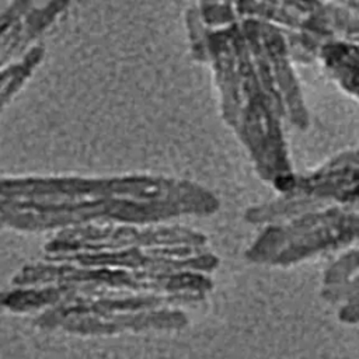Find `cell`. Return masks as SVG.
<instances>
[{"label":"cell","instance_id":"1","mask_svg":"<svg viewBox=\"0 0 359 359\" xmlns=\"http://www.w3.org/2000/svg\"><path fill=\"white\" fill-rule=\"evenodd\" d=\"M32 0H13L0 13V49L14 31V28L25 18V15L32 10Z\"/></svg>","mask_w":359,"mask_h":359}]
</instances>
